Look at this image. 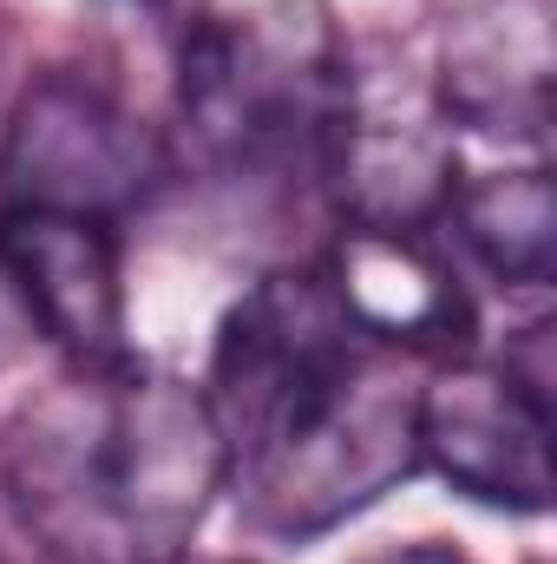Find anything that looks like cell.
Instances as JSON below:
<instances>
[{
  "instance_id": "277c9868",
  "label": "cell",
  "mask_w": 557,
  "mask_h": 564,
  "mask_svg": "<svg viewBox=\"0 0 557 564\" xmlns=\"http://www.w3.org/2000/svg\"><path fill=\"white\" fill-rule=\"evenodd\" d=\"M164 177V139L86 73H40L7 112L0 197L7 210H59L119 224Z\"/></svg>"
},
{
  "instance_id": "9c48e42d",
  "label": "cell",
  "mask_w": 557,
  "mask_h": 564,
  "mask_svg": "<svg viewBox=\"0 0 557 564\" xmlns=\"http://www.w3.org/2000/svg\"><path fill=\"white\" fill-rule=\"evenodd\" d=\"M26 341H33V322H26V308H20L13 282H7V270H0V361H7V355H20Z\"/></svg>"
},
{
  "instance_id": "3957f363",
  "label": "cell",
  "mask_w": 557,
  "mask_h": 564,
  "mask_svg": "<svg viewBox=\"0 0 557 564\" xmlns=\"http://www.w3.org/2000/svg\"><path fill=\"white\" fill-rule=\"evenodd\" d=\"M177 112L197 151L243 177L321 171L354 112L348 40L315 0L217 13L184 46Z\"/></svg>"
},
{
  "instance_id": "ba28073f",
  "label": "cell",
  "mask_w": 557,
  "mask_h": 564,
  "mask_svg": "<svg viewBox=\"0 0 557 564\" xmlns=\"http://www.w3.org/2000/svg\"><path fill=\"white\" fill-rule=\"evenodd\" d=\"M446 217L459 224V243L505 282V289L551 282L557 197H551V177L545 171H492L479 184H452Z\"/></svg>"
},
{
  "instance_id": "8fae6325",
  "label": "cell",
  "mask_w": 557,
  "mask_h": 564,
  "mask_svg": "<svg viewBox=\"0 0 557 564\" xmlns=\"http://www.w3.org/2000/svg\"><path fill=\"white\" fill-rule=\"evenodd\" d=\"M171 564H250V558H204V552H177Z\"/></svg>"
},
{
  "instance_id": "8992f818",
  "label": "cell",
  "mask_w": 557,
  "mask_h": 564,
  "mask_svg": "<svg viewBox=\"0 0 557 564\" xmlns=\"http://www.w3.org/2000/svg\"><path fill=\"white\" fill-rule=\"evenodd\" d=\"M0 270L13 282L33 341L86 361H119L125 348V263L119 230L59 210H0Z\"/></svg>"
},
{
  "instance_id": "30bf717a",
  "label": "cell",
  "mask_w": 557,
  "mask_h": 564,
  "mask_svg": "<svg viewBox=\"0 0 557 564\" xmlns=\"http://www.w3.org/2000/svg\"><path fill=\"white\" fill-rule=\"evenodd\" d=\"M361 564H466L459 552H446V545H394V552H374V558Z\"/></svg>"
},
{
  "instance_id": "5b68a950",
  "label": "cell",
  "mask_w": 557,
  "mask_h": 564,
  "mask_svg": "<svg viewBox=\"0 0 557 564\" xmlns=\"http://www.w3.org/2000/svg\"><path fill=\"white\" fill-rule=\"evenodd\" d=\"M419 466L499 512L551 506V394L512 361H446L414 401Z\"/></svg>"
},
{
  "instance_id": "52a82bcc",
  "label": "cell",
  "mask_w": 557,
  "mask_h": 564,
  "mask_svg": "<svg viewBox=\"0 0 557 564\" xmlns=\"http://www.w3.org/2000/svg\"><path fill=\"white\" fill-rule=\"evenodd\" d=\"M341 315L381 348H446L466 328V295L446 257L419 230L348 224L335 257L321 263Z\"/></svg>"
},
{
  "instance_id": "7a4b0ae2",
  "label": "cell",
  "mask_w": 557,
  "mask_h": 564,
  "mask_svg": "<svg viewBox=\"0 0 557 564\" xmlns=\"http://www.w3.org/2000/svg\"><path fill=\"white\" fill-rule=\"evenodd\" d=\"M0 486L66 564H171L223 492V433L197 381L151 361H86L0 433Z\"/></svg>"
},
{
  "instance_id": "6da1fadb",
  "label": "cell",
  "mask_w": 557,
  "mask_h": 564,
  "mask_svg": "<svg viewBox=\"0 0 557 564\" xmlns=\"http://www.w3.org/2000/svg\"><path fill=\"white\" fill-rule=\"evenodd\" d=\"M204 401L223 486L282 539L341 525L419 466V388L401 348L368 341L321 270H276L223 315Z\"/></svg>"
}]
</instances>
